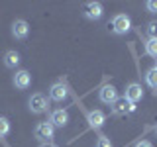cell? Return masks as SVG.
Wrapping results in <instances>:
<instances>
[{
    "label": "cell",
    "mask_w": 157,
    "mask_h": 147,
    "mask_svg": "<svg viewBox=\"0 0 157 147\" xmlns=\"http://www.w3.org/2000/svg\"><path fill=\"white\" fill-rule=\"evenodd\" d=\"M33 134H36V139L43 141V143H49L53 134H55V127H53L51 122H39L36 126V131H33Z\"/></svg>",
    "instance_id": "1"
},
{
    "label": "cell",
    "mask_w": 157,
    "mask_h": 147,
    "mask_svg": "<svg viewBox=\"0 0 157 147\" xmlns=\"http://www.w3.org/2000/svg\"><path fill=\"white\" fill-rule=\"evenodd\" d=\"M130 28H132L130 16H126V14H118V16H114V20H112V32L114 33L124 36V33L130 32Z\"/></svg>",
    "instance_id": "2"
},
{
    "label": "cell",
    "mask_w": 157,
    "mask_h": 147,
    "mask_svg": "<svg viewBox=\"0 0 157 147\" xmlns=\"http://www.w3.org/2000/svg\"><path fill=\"white\" fill-rule=\"evenodd\" d=\"M28 104H29L32 114H43V112L47 110V98L37 92V94H32V96H29Z\"/></svg>",
    "instance_id": "3"
},
{
    "label": "cell",
    "mask_w": 157,
    "mask_h": 147,
    "mask_svg": "<svg viewBox=\"0 0 157 147\" xmlns=\"http://www.w3.org/2000/svg\"><path fill=\"white\" fill-rule=\"evenodd\" d=\"M136 110V104L134 102H130V100H126V98H118V100L112 104V112L118 116H122V114H132V112Z\"/></svg>",
    "instance_id": "4"
},
{
    "label": "cell",
    "mask_w": 157,
    "mask_h": 147,
    "mask_svg": "<svg viewBox=\"0 0 157 147\" xmlns=\"http://www.w3.org/2000/svg\"><path fill=\"white\" fill-rule=\"evenodd\" d=\"M126 100L130 102H140L141 98H144V90H141V85H137V82H130V85L126 86V94H124Z\"/></svg>",
    "instance_id": "5"
},
{
    "label": "cell",
    "mask_w": 157,
    "mask_h": 147,
    "mask_svg": "<svg viewBox=\"0 0 157 147\" xmlns=\"http://www.w3.org/2000/svg\"><path fill=\"white\" fill-rule=\"evenodd\" d=\"M98 98H100V102H104V104H114V102L118 100V90L112 85H106V86L100 88Z\"/></svg>",
    "instance_id": "6"
},
{
    "label": "cell",
    "mask_w": 157,
    "mask_h": 147,
    "mask_svg": "<svg viewBox=\"0 0 157 147\" xmlns=\"http://www.w3.org/2000/svg\"><path fill=\"white\" fill-rule=\"evenodd\" d=\"M102 14H104V8H102L100 2H86L85 4V16L88 20H100Z\"/></svg>",
    "instance_id": "7"
},
{
    "label": "cell",
    "mask_w": 157,
    "mask_h": 147,
    "mask_svg": "<svg viewBox=\"0 0 157 147\" xmlns=\"http://www.w3.org/2000/svg\"><path fill=\"white\" fill-rule=\"evenodd\" d=\"M49 96H51V100H55V102H63L69 96V88L63 85V82H55V85L49 88Z\"/></svg>",
    "instance_id": "8"
},
{
    "label": "cell",
    "mask_w": 157,
    "mask_h": 147,
    "mask_svg": "<svg viewBox=\"0 0 157 147\" xmlns=\"http://www.w3.org/2000/svg\"><path fill=\"white\" fill-rule=\"evenodd\" d=\"M28 33H29V24L26 20H16L12 24V36L16 39H26Z\"/></svg>",
    "instance_id": "9"
},
{
    "label": "cell",
    "mask_w": 157,
    "mask_h": 147,
    "mask_svg": "<svg viewBox=\"0 0 157 147\" xmlns=\"http://www.w3.org/2000/svg\"><path fill=\"white\" fill-rule=\"evenodd\" d=\"M49 122L53 124V127H65L69 124V112L67 110H55L51 112V116H49Z\"/></svg>",
    "instance_id": "10"
},
{
    "label": "cell",
    "mask_w": 157,
    "mask_h": 147,
    "mask_svg": "<svg viewBox=\"0 0 157 147\" xmlns=\"http://www.w3.org/2000/svg\"><path fill=\"white\" fill-rule=\"evenodd\" d=\"M32 85V75L28 71H18L14 75V86L20 88V90H26V88Z\"/></svg>",
    "instance_id": "11"
},
{
    "label": "cell",
    "mask_w": 157,
    "mask_h": 147,
    "mask_svg": "<svg viewBox=\"0 0 157 147\" xmlns=\"http://www.w3.org/2000/svg\"><path fill=\"white\" fill-rule=\"evenodd\" d=\"M88 124H90V127H94V130H100L102 126H104V120H106V116H104V112H100V110H92V112H88Z\"/></svg>",
    "instance_id": "12"
},
{
    "label": "cell",
    "mask_w": 157,
    "mask_h": 147,
    "mask_svg": "<svg viewBox=\"0 0 157 147\" xmlns=\"http://www.w3.org/2000/svg\"><path fill=\"white\" fill-rule=\"evenodd\" d=\"M4 65H6L8 69H14V67H18L20 65V53L18 51H6L4 53Z\"/></svg>",
    "instance_id": "13"
},
{
    "label": "cell",
    "mask_w": 157,
    "mask_h": 147,
    "mask_svg": "<svg viewBox=\"0 0 157 147\" xmlns=\"http://www.w3.org/2000/svg\"><path fill=\"white\" fill-rule=\"evenodd\" d=\"M145 82L157 92V69H155V67H151L149 71L145 73Z\"/></svg>",
    "instance_id": "14"
},
{
    "label": "cell",
    "mask_w": 157,
    "mask_h": 147,
    "mask_svg": "<svg viewBox=\"0 0 157 147\" xmlns=\"http://www.w3.org/2000/svg\"><path fill=\"white\" fill-rule=\"evenodd\" d=\"M145 53L149 57H155L157 59V37H149L145 41Z\"/></svg>",
    "instance_id": "15"
},
{
    "label": "cell",
    "mask_w": 157,
    "mask_h": 147,
    "mask_svg": "<svg viewBox=\"0 0 157 147\" xmlns=\"http://www.w3.org/2000/svg\"><path fill=\"white\" fill-rule=\"evenodd\" d=\"M10 134V122L8 118H0V137H6Z\"/></svg>",
    "instance_id": "16"
},
{
    "label": "cell",
    "mask_w": 157,
    "mask_h": 147,
    "mask_svg": "<svg viewBox=\"0 0 157 147\" xmlns=\"http://www.w3.org/2000/svg\"><path fill=\"white\" fill-rule=\"evenodd\" d=\"M96 147H112V141L108 139L106 135H100V137H98V141H96Z\"/></svg>",
    "instance_id": "17"
},
{
    "label": "cell",
    "mask_w": 157,
    "mask_h": 147,
    "mask_svg": "<svg viewBox=\"0 0 157 147\" xmlns=\"http://www.w3.org/2000/svg\"><path fill=\"white\" fill-rule=\"evenodd\" d=\"M147 32H149V37H157V24L155 22L147 24Z\"/></svg>",
    "instance_id": "18"
},
{
    "label": "cell",
    "mask_w": 157,
    "mask_h": 147,
    "mask_svg": "<svg viewBox=\"0 0 157 147\" xmlns=\"http://www.w3.org/2000/svg\"><path fill=\"white\" fill-rule=\"evenodd\" d=\"M147 10L153 12V14H157V0H149V2H147Z\"/></svg>",
    "instance_id": "19"
},
{
    "label": "cell",
    "mask_w": 157,
    "mask_h": 147,
    "mask_svg": "<svg viewBox=\"0 0 157 147\" xmlns=\"http://www.w3.org/2000/svg\"><path fill=\"white\" fill-rule=\"evenodd\" d=\"M136 147H153V145H151L149 141H140V143H137Z\"/></svg>",
    "instance_id": "20"
},
{
    "label": "cell",
    "mask_w": 157,
    "mask_h": 147,
    "mask_svg": "<svg viewBox=\"0 0 157 147\" xmlns=\"http://www.w3.org/2000/svg\"><path fill=\"white\" fill-rule=\"evenodd\" d=\"M39 147H57V145H53V143H41Z\"/></svg>",
    "instance_id": "21"
},
{
    "label": "cell",
    "mask_w": 157,
    "mask_h": 147,
    "mask_svg": "<svg viewBox=\"0 0 157 147\" xmlns=\"http://www.w3.org/2000/svg\"><path fill=\"white\" fill-rule=\"evenodd\" d=\"M155 69H157V65H155Z\"/></svg>",
    "instance_id": "22"
}]
</instances>
